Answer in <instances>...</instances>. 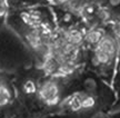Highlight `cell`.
Listing matches in <instances>:
<instances>
[{
  "instance_id": "6da1fadb",
  "label": "cell",
  "mask_w": 120,
  "mask_h": 118,
  "mask_svg": "<svg viewBox=\"0 0 120 118\" xmlns=\"http://www.w3.org/2000/svg\"><path fill=\"white\" fill-rule=\"evenodd\" d=\"M36 94L39 100L45 103L47 106L59 105L61 101L59 83L55 79H48L38 85V90Z\"/></svg>"
},
{
  "instance_id": "7a4b0ae2",
  "label": "cell",
  "mask_w": 120,
  "mask_h": 118,
  "mask_svg": "<svg viewBox=\"0 0 120 118\" xmlns=\"http://www.w3.org/2000/svg\"><path fill=\"white\" fill-rule=\"evenodd\" d=\"M99 50H101L103 53H106L112 58H117L119 55V44L115 39V37L111 34H106L102 37V39L99 41V44L94 47Z\"/></svg>"
},
{
  "instance_id": "3957f363",
  "label": "cell",
  "mask_w": 120,
  "mask_h": 118,
  "mask_svg": "<svg viewBox=\"0 0 120 118\" xmlns=\"http://www.w3.org/2000/svg\"><path fill=\"white\" fill-rule=\"evenodd\" d=\"M107 34L106 29L101 26H96L89 28V30L87 31L85 36V40L82 45H87L89 48H94L99 44V41L102 39V37Z\"/></svg>"
},
{
  "instance_id": "277c9868",
  "label": "cell",
  "mask_w": 120,
  "mask_h": 118,
  "mask_svg": "<svg viewBox=\"0 0 120 118\" xmlns=\"http://www.w3.org/2000/svg\"><path fill=\"white\" fill-rule=\"evenodd\" d=\"M91 75L92 74L87 75L82 79V91L90 95H94L99 89V81L94 76H91Z\"/></svg>"
},
{
  "instance_id": "5b68a950",
  "label": "cell",
  "mask_w": 120,
  "mask_h": 118,
  "mask_svg": "<svg viewBox=\"0 0 120 118\" xmlns=\"http://www.w3.org/2000/svg\"><path fill=\"white\" fill-rule=\"evenodd\" d=\"M97 97L94 95H90L87 92L82 91V100H81V105H82V110L88 111V110L94 109L96 105H97Z\"/></svg>"
},
{
  "instance_id": "8992f818",
  "label": "cell",
  "mask_w": 120,
  "mask_h": 118,
  "mask_svg": "<svg viewBox=\"0 0 120 118\" xmlns=\"http://www.w3.org/2000/svg\"><path fill=\"white\" fill-rule=\"evenodd\" d=\"M12 99L11 89L4 83H0V107L8 105Z\"/></svg>"
},
{
  "instance_id": "52a82bcc",
  "label": "cell",
  "mask_w": 120,
  "mask_h": 118,
  "mask_svg": "<svg viewBox=\"0 0 120 118\" xmlns=\"http://www.w3.org/2000/svg\"><path fill=\"white\" fill-rule=\"evenodd\" d=\"M113 89L115 92L117 94L118 98L120 99V53L118 55L117 58V62H116V67H115V72H113Z\"/></svg>"
},
{
  "instance_id": "ba28073f",
  "label": "cell",
  "mask_w": 120,
  "mask_h": 118,
  "mask_svg": "<svg viewBox=\"0 0 120 118\" xmlns=\"http://www.w3.org/2000/svg\"><path fill=\"white\" fill-rule=\"evenodd\" d=\"M37 90H38V85L31 79L26 80L22 85V91L27 95H34L37 92Z\"/></svg>"
},
{
  "instance_id": "9c48e42d",
  "label": "cell",
  "mask_w": 120,
  "mask_h": 118,
  "mask_svg": "<svg viewBox=\"0 0 120 118\" xmlns=\"http://www.w3.org/2000/svg\"><path fill=\"white\" fill-rule=\"evenodd\" d=\"M107 4L109 6V9L111 10H118L120 9V0H107Z\"/></svg>"
},
{
  "instance_id": "30bf717a",
  "label": "cell",
  "mask_w": 120,
  "mask_h": 118,
  "mask_svg": "<svg viewBox=\"0 0 120 118\" xmlns=\"http://www.w3.org/2000/svg\"><path fill=\"white\" fill-rule=\"evenodd\" d=\"M56 1V4H59V6H67V4L71 1V0H55Z\"/></svg>"
},
{
  "instance_id": "8fae6325",
  "label": "cell",
  "mask_w": 120,
  "mask_h": 118,
  "mask_svg": "<svg viewBox=\"0 0 120 118\" xmlns=\"http://www.w3.org/2000/svg\"><path fill=\"white\" fill-rule=\"evenodd\" d=\"M48 4H56V1L55 0H46Z\"/></svg>"
},
{
  "instance_id": "7c38bea8",
  "label": "cell",
  "mask_w": 120,
  "mask_h": 118,
  "mask_svg": "<svg viewBox=\"0 0 120 118\" xmlns=\"http://www.w3.org/2000/svg\"><path fill=\"white\" fill-rule=\"evenodd\" d=\"M23 1H29V0H23Z\"/></svg>"
}]
</instances>
